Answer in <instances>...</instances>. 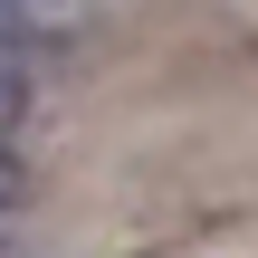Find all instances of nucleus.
<instances>
[{
  "label": "nucleus",
  "mask_w": 258,
  "mask_h": 258,
  "mask_svg": "<svg viewBox=\"0 0 258 258\" xmlns=\"http://www.w3.org/2000/svg\"><path fill=\"white\" fill-rule=\"evenodd\" d=\"M10 124H19V77L0 67V144H10Z\"/></svg>",
  "instance_id": "f257e3e1"
}]
</instances>
